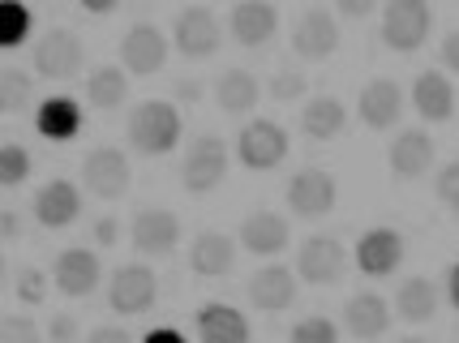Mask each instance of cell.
<instances>
[{
  "mask_svg": "<svg viewBox=\"0 0 459 343\" xmlns=\"http://www.w3.org/2000/svg\"><path fill=\"white\" fill-rule=\"evenodd\" d=\"M35 30V13L22 0H0V52H13L30 39Z\"/></svg>",
  "mask_w": 459,
  "mask_h": 343,
  "instance_id": "obj_32",
  "label": "cell"
},
{
  "mask_svg": "<svg viewBox=\"0 0 459 343\" xmlns=\"http://www.w3.org/2000/svg\"><path fill=\"white\" fill-rule=\"evenodd\" d=\"M348 129V107L335 95H318L300 107V133L314 141H335Z\"/></svg>",
  "mask_w": 459,
  "mask_h": 343,
  "instance_id": "obj_27",
  "label": "cell"
},
{
  "mask_svg": "<svg viewBox=\"0 0 459 343\" xmlns=\"http://www.w3.org/2000/svg\"><path fill=\"white\" fill-rule=\"evenodd\" d=\"M142 339H146V343H180L185 335H180L177 326H155V330H146Z\"/></svg>",
  "mask_w": 459,
  "mask_h": 343,
  "instance_id": "obj_45",
  "label": "cell"
},
{
  "mask_svg": "<svg viewBox=\"0 0 459 343\" xmlns=\"http://www.w3.org/2000/svg\"><path fill=\"white\" fill-rule=\"evenodd\" d=\"M357 112H360V121L369 124V129H395L400 116H403L400 81H391V78L365 81V90H360V99H357Z\"/></svg>",
  "mask_w": 459,
  "mask_h": 343,
  "instance_id": "obj_20",
  "label": "cell"
},
{
  "mask_svg": "<svg viewBox=\"0 0 459 343\" xmlns=\"http://www.w3.org/2000/svg\"><path fill=\"white\" fill-rule=\"evenodd\" d=\"M22 236V215L18 210H0V241H18Z\"/></svg>",
  "mask_w": 459,
  "mask_h": 343,
  "instance_id": "obj_43",
  "label": "cell"
},
{
  "mask_svg": "<svg viewBox=\"0 0 459 343\" xmlns=\"http://www.w3.org/2000/svg\"><path fill=\"white\" fill-rule=\"evenodd\" d=\"M340 339V326L331 318H300L292 326V343H335Z\"/></svg>",
  "mask_w": 459,
  "mask_h": 343,
  "instance_id": "obj_34",
  "label": "cell"
},
{
  "mask_svg": "<svg viewBox=\"0 0 459 343\" xmlns=\"http://www.w3.org/2000/svg\"><path fill=\"white\" fill-rule=\"evenodd\" d=\"M237 262V241L228 232H198V241L189 244V270L198 279H223Z\"/></svg>",
  "mask_w": 459,
  "mask_h": 343,
  "instance_id": "obj_24",
  "label": "cell"
},
{
  "mask_svg": "<svg viewBox=\"0 0 459 343\" xmlns=\"http://www.w3.org/2000/svg\"><path fill=\"white\" fill-rule=\"evenodd\" d=\"M429 30H434L429 0H386V9H382V43L391 52H417V47H425Z\"/></svg>",
  "mask_w": 459,
  "mask_h": 343,
  "instance_id": "obj_2",
  "label": "cell"
},
{
  "mask_svg": "<svg viewBox=\"0 0 459 343\" xmlns=\"http://www.w3.org/2000/svg\"><path fill=\"white\" fill-rule=\"evenodd\" d=\"M30 167H35V159H30L26 146H18V141L0 146V184L4 189H18V184L30 181Z\"/></svg>",
  "mask_w": 459,
  "mask_h": 343,
  "instance_id": "obj_33",
  "label": "cell"
},
{
  "mask_svg": "<svg viewBox=\"0 0 459 343\" xmlns=\"http://www.w3.org/2000/svg\"><path fill=\"white\" fill-rule=\"evenodd\" d=\"M223 176H228V146H223V138L202 133V138L189 141V150L180 159V184L202 198V193L220 189Z\"/></svg>",
  "mask_w": 459,
  "mask_h": 343,
  "instance_id": "obj_3",
  "label": "cell"
},
{
  "mask_svg": "<svg viewBox=\"0 0 459 343\" xmlns=\"http://www.w3.org/2000/svg\"><path fill=\"white\" fill-rule=\"evenodd\" d=\"M434 313H438V287L429 279H403L400 292H395V318L408 326H425L434 322Z\"/></svg>",
  "mask_w": 459,
  "mask_h": 343,
  "instance_id": "obj_29",
  "label": "cell"
},
{
  "mask_svg": "<svg viewBox=\"0 0 459 343\" xmlns=\"http://www.w3.org/2000/svg\"><path fill=\"white\" fill-rule=\"evenodd\" d=\"M237 159L249 172H271L288 159V129L275 121H249L237 138Z\"/></svg>",
  "mask_w": 459,
  "mask_h": 343,
  "instance_id": "obj_7",
  "label": "cell"
},
{
  "mask_svg": "<svg viewBox=\"0 0 459 343\" xmlns=\"http://www.w3.org/2000/svg\"><path fill=\"white\" fill-rule=\"evenodd\" d=\"M442 64H446L451 73H459V30H451V35L442 39Z\"/></svg>",
  "mask_w": 459,
  "mask_h": 343,
  "instance_id": "obj_44",
  "label": "cell"
},
{
  "mask_svg": "<svg viewBox=\"0 0 459 343\" xmlns=\"http://www.w3.org/2000/svg\"><path fill=\"white\" fill-rule=\"evenodd\" d=\"M78 4L86 9V13H95V18H108V13L117 9L120 0H78Z\"/></svg>",
  "mask_w": 459,
  "mask_h": 343,
  "instance_id": "obj_47",
  "label": "cell"
},
{
  "mask_svg": "<svg viewBox=\"0 0 459 343\" xmlns=\"http://www.w3.org/2000/svg\"><path fill=\"white\" fill-rule=\"evenodd\" d=\"M78 335H82V326L74 313H52V318H48V339L52 343H74Z\"/></svg>",
  "mask_w": 459,
  "mask_h": 343,
  "instance_id": "obj_39",
  "label": "cell"
},
{
  "mask_svg": "<svg viewBox=\"0 0 459 343\" xmlns=\"http://www.w3.org/2000/svg\"><path fill=\"white\" fill-rule=\"evenodd\" d=\"M305 90H309V81H305L300 69H275V78H271V95H275V103H297Z\"/></svg>",
  "mask_w": 459,
  "mask_h": 343,
  "instance_id": "obj_35",
  "label": "cell"
},
{
  "mask_svg": "<svg viewBox=\"0 0 459 343\" xmlns=\"http://www.w3.org/2000/svg\"><path fill=\"white\" fill-rule=\"evenodd\" d=\"M292 244V227L283 215L275 210H254V215H245L240 223V249L245 253H254V258H275Z\"/></svg>",
  "mask_w": 459,
  "mask_h": 343,
  "instance_id": "obj_17",
  "label": "cell"
},
{
  "mask_svg": "<svg viewBox=\"0 0 459 343\" xmlns=\"http://www.w3.org/2000/svg\"><path fill=\"white\" fill-rule=\"evenodd\" d=\"M155 301H160V279H155L151 266H142V262L120 266L117 275H112V283H108V309L117 318H138Z\"/></svg>",
  "mask_w": 459,
  "mask_h": 343,
  "instance_id": "obj_6",
  "label": "cell"
},
{
  "mask_svg": "<svg viewBox=\"0 0 459 343\" xmlns=\"http://www.w3.org/2000/svg\"><path fill=\"white\" fill-rule=\"evenodd\" d=\"M120 64L138 78H151L168 64V35H163L155 21H134L120 39Z\"/></svg>",
  "mask_w": 459,
  "mask_h": 343,
  "instance_id": "obj_10",
  "label": "cell"
},
{
  "mask_svg": "<svg viewBox=\"0 0 459 343\" xmlns=\"http://www.w3.org/2000/svg\"><path fill=\"white\" fill-rule=\"evenodd\" d=\"M30 210H35V219H39V227H69V223H78L82 215V189L74 181H48L35 189V202H30Z\"/></svg>",
  "mask_w": 459,
  "mask_h": 343,
  "instance_id": "obj_18",
  "label": "cell"
},
{
  "mask_svg": "<svg viewBox=\"0 0 459 343\" xmlns=\"http://www.w3.org/2000/svg\"><path fill=\"white\" fill-rule=\"evenodd\" d=\"M391 318H395V304H386L378 292H357L343 304V326L357 339H382L391 330Z\"/></svg>",
  "mask_w": 459,
  "mask_h": 343,
  "instance_id": "obj_21",
  "label": "cell"
},
{
  "mask_svg": "<svg viewBox=\"0 0 459 343\" xmlns=\"http://www.w3.org/2000/svg\"><path fill=\"white\" fill-rule=\"evenodd\" d=\"M202 99V86L194 78H185V81H177V103H198Z\"/></svg>",
  "mask_w": 459,
  "mask_h": 343,
  "instance_id": "obj_46",
  "label": "cell"
},
{
  "mask_svg": "<svg viewBox=\"0 0 459 343\" xmlns=\"http://www.w3.org/2000/svg\"><path fill=\"white\" fill-rule=\"evenodd\" d=\"M35 103V78L26 69L0 64V116H22Z\"/></svg>",
  "mask_w": 459,
  "mask_h": 343,
  "instance_id": "obj_31",
  "label": "cell"
},
{
  "mask_svg": "<svg viewBox=\"0 0 459 343\" xmlns=\"http://www.w3.org/2000/svg\"><path fill=\"white\" fill-rule=\"evenodd\" d=\"M220 43H223V26L206 4H189V9L177 13V21H172V47H177L185 61H206V56H215Z\"/></svg>",
  "mask_w": 459,
  "mask_h": 343,
  "instance_id": "obj_4",
  "label": "cell"
},
{
  "mask_svg": "<svg viewBox=\"0 0 459 343\" xmlns=\"http://www.w3.org/2000/svg\"><path fill=\"white\" fill-rule=\"evenodd\" d=\"M86 99H91V107H100V112H117L120 103L129 99V73L117 69V64H100L86 78Z\"/></svg>",
  "mask_w": 459,
  "mask_h": 343,
  "instance_id": "obj_30",
  "label": "cell"
},
{
  "mask_svg": "<svg viewBox=\"0 0 459 343\" xmlns=\"http://www.w3.org/2000/svg\"><path fill=\"white\" fill-rule=\"evenodd\" d=\"M348 270V253L335 236H309L297 249V279L314 283V287H331L343 279Z\"/></svg>",
  "mask_w": 459,
  "mask_h": 343,
  "instance_id": "obj_12",
  "label": "cell"
},
{
  "mask_svg": "<svg viewBox=\"0 0 459 343\" xmlns=\"http://www.w3.org/2000/svg\"><path fill=\"white\" fill-rule=\"evenodd\" d=\"M35 339H39V326L30 322V318L9 313V318L0 322V343H35Z\"/></svg>",
  "mask_w": 459,
  "mask_h": 343,
  "instance_id": "obj_38",
  "label": "cell"
},
{
  "mask_svg": "<svg viewBox=\"0 0 459 343\" xmlns=\"http://www.w3.org/2000/svg\"><path fill=\"white\" fill-rule=\"evenodd\" d=\"M280 30V9L271 0H237L228 13V35L240 47H266Z\"/></svg>",
  "mask_w": 459,
  "mask_h": 343,
  "instance_id": "obj_14",
  "label": "cell"
},
{
  "mask_svg": "<svg viewBox=\"0 0 459 343\" xmlns=\"http://www.w3.org/2000/svg\"><path fill=\"white\" fill-rule=\"evenodd\" d=\"M180 112L177 103H163V99H146L138 103L134 112H129V146L146 155V159H155V155H168V150H177L180 141Z\"/></svg>",
  "mask_w": 459,
  "mask_h": 343,
  "instance_id": "obj_1",
  "label": "cell"
},
{
  "mask_svg": "<svg viewBox=\"0 0 459 343\" xmlns=\"http://www.w3.org/2000/svg\"><path fill=\"white\" fill-rule=\"evenodd\" d=\"M198 339L202 343H245L249 339V322L232 304L206 301L198 309Z\"/></svg>",
  "mask_w": 459,
  "mask_h": 343,
  "instance_id": "obj_26",
  "label": "cell"
},
{
  "mask_svg": "<svg viewBox=\"0 0 459 343\" xmlns=\"http://www.w3.org/2000/svg\"><path fill=\"white\" fill-rule=\"evenodd\" d=\"M4 279H9V262H4V253H0V287H4Z\"/></svg>",
  "mask_w": 459,
  "mask_h": 343,
  "instance_id": "obj_49",
  "label": "cell"
},
{
  "mask_svg": "<svg viewBox=\"0 0 459 343\" xmlns=\"http://www.w3.org/2000/svg\"><path fill=\"white\" fill-rule=\"evenodd\" d=\"M403 262V236L395 227H369L357 241V266L369 279H386L395 275Z\"/></svg>",
  "mask_w": 459,
  "mask_h": 343,
  "instance_id": "obj_16",
  "label": "cell"
},
{
  "mask_svg": "<svg viewBox=\"0 0 459 343\" xmlns=\"http://www.w3.org/2000/svg\"><path fill=\"white\" fill-rule=\"evenodd\" d=\"M91 236H95V244H100V249H112V244H120V219H112V215L95 219Z\"/></svg>",
  "mask_w": 459,
  "mask_h": 343,
  "instance_id": "obj_40",
  "label": "cell"
},
{
  "mask_svg": "<svg viewBox=\"0 0 459 343\" xmlns=\"http://www.w3.org/2000/svg\"><path fill=\"white\" fill-rule=\"evenodd\" d=\"M434 193H438V202L446 210H455L459 215V159H451L446 167L438 172V181H434Z\"/></svg>",
  "mask_w": 459,
  "mask_h": 343,
  "instance_id": "obj_37",
  "label": "cell"
},
{
  "mask_svg": "<svg viewBox=\"0 0 459 343\" xmlns=\"http://www.w3.org/2000/svg\"><path fill=\"white\" fill-rule=\"evenodd\" d=\"M129 181H134V172H129V159L120 155L117 146H95L86 159H82V184L103 198V202H117L129 193Z\"/></svg>",
  "mask_w": 459,
  "mask_h": 343,
  "instance_id": "obj_8",
  "label": "cell"
},
{
  "mask_svg": "<svg viewBox=\"0 0 459 343\" xmlns=\"http://www.w3.org/2000/svg\"><path fill=\"white\" fill-rule=\"evenodd\" d=\"M340 47V21L326 9H305L292 26V52L300 61H326Z\"/></svg>",
  "mask_w": 459,
  "mask_h": 343,
  "instance_id": "obj_15",
  "label": "cell"
},
{
  "mask_svg": "<svg viewBox=\"0 0 459 343\" xmlns=\"http://www.w3.org/2000/svg\"><path fill=\"white\" fill-rule=\"evenodd\" d=\"M258 95H262V86L249 69H223L220 78H215V103H220V112H228V116L254 112Z\"/></svg>",
  "mask_w": 459,
  "mask_h": 343,
  "instance_id": "obj_28",
  "label": "cell"
},
{
  "mask_svg": "<svg viewBox=\"0 0 459 343\" xmlns=\"http://www.w3.org/2000/svg\"><path fill=\"white\" fill-rule=\"evenodd\" d=\"M288 206H292V215L297 219H322V215H331L335 202H340V184L331 172H322V167H305L297 172L292 181H288Z\"/></svg>",
  "mask_w": 459,
  "mask_h": 343,
  "instance_id": "obj_9",
  "label": "cell"
},
{
  "mask_svg": "<svg viewBox=\"0 0 459 343\" xmlns=\"http://www.w3.org/2000/svg\"><path fill=\"white\" fill-rule=\"evenodd\" d=\"M412 107L420 112V121H429V124L451 121V116H455V90H451L446 73L425 69V73L412 81Z\"/></svg>",
  "mask_w": 459,
  "mask_h": 343,
  "instance_id": "obj_25",
  "label": "cell"
},
{
  "mask_svg": "<svg viewBox=\"0 0 459 343\" xmlns=\"http://www.w3.org/2000/svg\"><path fill=\"white\" fill-rule=\"evenodd\" d=\"M82 64H86V47H82V39L74 35V30H65V26L48 30V35L35 43V56H30V69L48 81L78 78Z\"/></svg>",
  "mask_w": 459,
  "mask_h": 343,
  "instance_id": "obj_5",
  "label": "cell"
},
{
  "mask_svg": "<svg viewBox=\"0 0 459 343\" xmlns=\"http://www.w3.org/2000/svg\"><path fill=\"white\" fill-rule=\"evenodd\" d=\"M335 9H340L343 18L360 21V18H369V13L378 9V0H335Z\"/></svg>",
  "mask_w": 459,
  "mask_h": 343,
  "instance_id": "obj_41",
  "label": "cell"
},
{
  "mask_svg": "<svg viewBox=\"0 0 459 343\" xmlns=\"http://www.w3.org/2000/svg\"><path fill=\"white\" fill-rule=\"evenodd\" d=\"M386 163H391V172H395V181H420L429 167H434V138L425 133V129H403L400 138L391 141V150H386Z\"/></svg>",
  "mask_w": 459,
  "mask_h": 343,
  "instance_id": "obj_19",
  "label": "cell"
},
{
  "mask_svg": "<svg viewBox=\"0 0 459 343\" xmlns=\"http://www.w3.org/2000/svg\"><path fill=\"white\" fill-rule=\"evenodd\" d=\"M129 244L138 249L142 258H168L180 244V219L163 206H146L129 223Z\"/></svg>",
  "mask_w": 459,
  "mask_h": 343,
  "instance_id": "obj_11",
  "label": "cell"
},
{
  "mask_svg": "<svg viewBox=\"0 0 459 343\" xmlns=\"http://www.w3.org/2000/svg\"><path fill=\"white\" fill-rule=\"evenodd\" d=\"M103 279V262L95 249H60L56 266H52V283H56L60 296H69V301H82V296H91Z\"/></svg>",
  "mask_w": 459,
  "mask_h": 343,
  "instance_id": "obj_13",
  "label": "cell"
},
{
  "mask_svg": "<svg viewBox=\"0 0 459 343\" xmlns=\"http://www.w3.org/2000/svg\"><path fill=\"white\" fill-rule=\"evenodd\" d=\"M446 301H451V304L459 309V262L451 266V270H446Z\"/></svg>",
  "mask_w": 459,
  "mask_h": 343,
  "instance_id": "obj_48",
  "label": "cell"
},
{
  "mask_svg": "<svg viewBox=\"0 0 459 343\" xmlns=\"http://www.w3.org/2000/svg\"><path fill=\"white\" fill-rule=\"evenodd\" d=\"M82 124H86V116H82V103L74 99V95H52V99H43L39 112H35V129H39V138L60 141V146L78 138Z\"/></svg>",
  "mask_w": 459,
  "mask_h": 343,
  "instance_id": "obj_23",
  "label": "cell"
},
{
  "mask_svg": "<svg viewBox=\"0 0 459 343\" xmlns=\"http://www.w3.org/2000/svg\"><path fill=\"white\" fill-rule=\"evenodd\" d=\"M18 301L30 304V309H39L48 301V275H43L39 266H26L18 275Z\"/></svg>",
  "mask_w": 459,
  "mask_h": 343,
  "instance_id": "obj_36",
  "label": "cell"
},
{
  "mask_svg": "<svg viewBox=\"0 0 459 343\" xmlns=\"http://www.w3.org/2000/svg\"><path fill=\"white\" fill-rule=\"evenodd\" d=\"M86 339L91 343H129V330H125V326H95Z\"/></svg>",
  "mask_w": 459,
  "mask_h": 343,
  "instance_id": "obj_42",
  "label": "cell"
},
{
  "mask_svg": "<svg viewBox=\"0 0 459 343\" xmlns=\"http://www.w3.org/2000/svg\"><path fill=\"white\" fill-rule=\"evenodd\" d=\"M249 301L254 309L262 313H283L288 304L297 301V270H288V266H262L258 275L249 279Z\"/></svg>",
  "mask_w": 459,
  "mask_h": 343,
  "instance_id": "obj_22",
  "label": "cell"
}]
</instances>
